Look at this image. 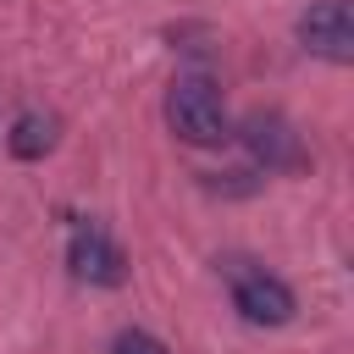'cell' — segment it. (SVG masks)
Listing matches in <instances>:
<instances>
[{
	"instance_id": "1",
	"label": "cell",
	"mask_w": 354,
	"mask_h": 354,
	"mask_svg": "<svg viewBox=\"0 0 354 354\" xmlns=\"http://www.w3.org/2000/svg\"><path fill=\"white\" fill-rule=\"evenodd\" d=\"M166 122L183 144H221L227 138V105H221V88L210 77H177L171 94H166Z\"/></svg>"
},
{
	"instance_id": "2",
	"label": "cell",
	"mask_w": 354,
	"mask_h": 354,
	"mask_svg": "<svg viewBox=\"0 0 354 354\" xmlns=\"http://www.w3.org/2000/svg\"><path fill=\"white\" fill-rule=\"evenodd\" d=\"M299 44L321 61H354V11H348V0H315L299 17Z\"/></svg>"
},
{
	"instance_id": "3",
	"label": "cell",
	"mask_w": 354,
	"mask_h": 354,
	"mask_svg": "<svg viewBox=\"0 0 354 354\" xmlns=\"http://www.w3.org/2000/svg\"><path fill=\"white\" fill-rule=\"evenodd\" d=\"M232 304L249 326H288L293 321V288L271 271H238L232 282Z\"/></svg>"
},
{
	"instance_id": "4",
	"label": "cell",
	"mask_w": 354,
	"mask_h": 354,
	"mask_svg": "<svg viewBox=\"0 0 354 354\" xmlns=\"http://www.w3.org/2000/svg\"><path fill=\"white\" fill-rule=\"evenodd\" d=\"M72 277H83V282H94V288H116L122 277H127V260H122V249L105 238V232H94V227H83L77 238H72Z\"/></svg>"
},
{
	"instance_id": "5",
	"label": "cell",
	"mask_w": 354,
	"mask_h": 354,
	"mask_svg": "<svg viewBox=\"0 0 354 354\" xmlns=\"http://www.w3.org/2000/svg\"><path fill=\"white\" fill-rule=\"evenodd\" d=\"M243 144H249V155L254 160H266V166H299V133L282 122V116H271V111H254L249 122H243Z\"/></svg>"
},
{
	"instance_id": "6",
	"label": "cell",
	"mask_w": 354,
	"mask_h": 354,
	"mask_svg": "<svg viewBox=\"0 0 354 354\" xmlns=\"http://www.w3.org/2000/svg\"><path fill=\"white\" fill-rule=\"evenodd\" d=\"M50 144H55V122L39 116V111H22V116L11 122V133H6V149H11L17 160H39Z\"/></svg>"
},
{
	"instance_id": "7",
	"label": "cell",
	"mask_w": 354,
	"mask_h": 354,
	"mask_svg": "<svg viewBox=\"0 0 354 354\" xmlns=\"http://www.w3.org/2000/svg\"><path fill=\"white\" fill-rule=\"evenodd\" d=\"M116 354H166V343L149 337V332H122L116 337Z\"/></svg>"
}]
</instances>
